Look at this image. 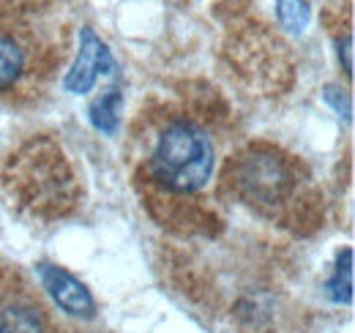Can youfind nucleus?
<instances>
[{"label":"nucleus","instance_id":"f257e3e1","mask_svg":"<svg viewBox=\"0 0 355 333\" xmlns=\"http://www.w3.org/2000/svg\"><path fill=\"white\" fill-rule=\"evenodd\" d=\"M216 164V148L205 128L191 121H170L159 134L148 156V169L167 191L191 194L200 191Z\"/></svg>","mask_w":355,"mask_h":333},{"label":"nucleus","instance_id":"f03ea898","mask_svg":"<svg viewBox=\"0 0 355 333\" xmlns=\"http://www.w3.org/2000/svg\"><path fill=\"white\" fill-rule=\"evenodd\" d=\"M0 333H63L46 303L19 279H0Z\"/></svg>","mask_w":355,"mask_h":333},{"label":"nucleus","instance_id":"7ed1b4c3","mask_svg":"<svg viewBox=\"0 0 355 333\" xmlns=\"http://www.w3.org/2000/svg\"><path fill=\"white\" fill-rule=\"evenodd\" d=\"M235 183L246 200L257 205H276L287 197L293 178L279 156L266 151H252L238 162Z\"/></svg>","mask_w":355,"mask_h":333},{"label":"nucleus","instance_id":"20e7f679","mask_svg":"<svg viewBox=\"0 0 355 333\" xmlns=\"http://www.w3.org/2000/svg\"><path fill=\"white\" fill-rule=\"evenodd\" d=\"M112 69V55L107 44L101 42L90 28H83L80 33V55L74 69L66 77V87L71 93H88L98 74H107Z\"/></svg>","mask_w":355,"mask_h":333},{"label":"nucleus","instance_id":"39448f33","mask_svg":"<svg viewBox=\"0 0 355 333\" xmlns=\"http://www.w3.org/2000/svg\"><path fill=\"white\" fill-rule=\"evenodd\" d=\"M39 279H42L44 290L52 295V300H55L63 311H69V314H74V317H93L96 303H93L90 292L85 290V284H80L71 273H66V271L58 268V265L42 262V265H39Z\"/></svg>","mask_w":355,"mask_h":333},{"label":"nucleus","instance_id":"423d86ee","mask_svg":"<svg viewBox=\"0 0 355 333\" xmlns=\"http://www.w3.org/2000/svg\"><path fill=\"white\" fill-rule=\"evenodd\" d=\"M25 71V49L22 44L0 33V90H8L19 83Z\"/></svg>","mask_w":355,"mask_h":333},{"label":"nucleus","instance_id":"0eeeda50","mask_svg":"<svg viewBox=\"0 0 355 333\" xmlns=\"http://www.w3.org/2000/svg\"><path fill=\"white\" fill-rule=\"evenodd\" d=\"M118 107H121V93L110 90L107 96H101L93 107H90V121L98 131L104 134H115L118 128Z\"/></svg>","mask_w":355,"mask_h":333},{"label":"nucleus","instance_id":"6e6552de","mask_svg":"<svg viewBox=\"0 0 355 333\" xmlns=\"http://www.w3.org/2000/svg\"><path fill=\"white\" fill-rule=\"evenodd\" d=\"M328 290L336 300H350L353 295V251L347 249L342 257H339V265H336V273L334 279L328 282Z\"/></svg>","mask_w":355,"mask_h":333},{"label":"nucleus","instance_id":"1a4fd4ad","mask_svg":"<svg viewBox=\"0 0 355 333\" xmlns=\"http://www.w3.org/2000/svg\"><path fill=\"white\" fill-rule=\"evenodd\" d=\"M309 0H279V19L293 33H301L309 25Z\"/></svg>","mask_w":355,"mask_h":333}]
</instances>
